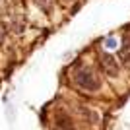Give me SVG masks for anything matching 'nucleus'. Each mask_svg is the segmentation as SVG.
<instances>
[{"label":"nucleus","instance_id":"f257e3e1","mask_svg":"<svg viewBox=\"0 0 130 130\" xmlns=\"http://www.w3.org/2000/svg\"><path fill=\"white\" fill-rule=\"evenodd\" d=\"M74 82H76L78 87L86 89V91H97L101 87V82H99L97 74L89 66H76L74 68Z\"/></svg>","mask_w":130,"mask_h":130},{"label":"nucleus","instance_id":"f03ea898","mask_svg":"<svg viewBox=\"0 0 130 130\" xmlns=\"http://www.w3.org/2000/svg\"><path fill=\"white\" fill-rule=\"evenodd\" d=\"M101 66H103L105 74H109L111 78H117V76H119V64H117L115 56L103 53V54H101Z\"/></svg>","mask_w":130,"mask_h":130},{"label":"nucleus","instance_id":"7ed1b4c3","mask_svg":"<svg viewBox=\"0 0 130 130\" xmlns=\"http://www.w3.org/2000/svg\"><path fill=\"white\" fill-rule=\"evenodd\" d=\"M56 130H74L72 120L68 119L66 113H58L56 115Z\"/></svg>","mask_w":130,"mask_h":130},{"label":"nucleus","instance_id":"20e7f679","mask_svg":"<svg viewBox=\"0 0 130 130\" xmlns=\"http://www.w3.org/2000/svg\"><path fill=\"white\" fill-rule=\"evenodd\" d=\"M120 60L124 62L126 68H130V39L122 41V47H120Z\"/></svg>","mask_w":130,"mask_h":130}]
</instances>
